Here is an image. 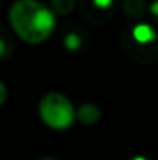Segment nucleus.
Returning <instances> with one entry per match:
<instances>
[{"instance_id":"f257e3e1","label":"nucleus","mask_w":158,"mask_h":160,"mask_svg":"<svg viewBox=\"0 0 158 160\" xmlns=\"http://www.w3.org/2000/svg\"><path fill=\"white\" fill-rule=\"evenodd\" d=\"M12 31L26 44L45 42L56 28V16L39 0H16L8 11Z\"/></svg>"},{"instance_id":"f03ea898","label":"nucleus","mask_w":158,"mask_h":160,"mask_svg":"<svg viewBox=\"0 0 158 160\" xmlns=\"http://www.w3.org/2000/svg\"><path fill=\"white\" fill-rule=\"evenodd\" d=\"M41 120L54 131H67L76 120V110L71 101L57 92H50L39 101Z\"/></svg>"},{"instance_id":"7ed1b4c3","label":"nucleus","mask_w":158,"mask_h":160,"mask_svg":"<svg viewBox=\"0 0 158 160\" xmlns=\"http://www.w3.org/2000/svg\"><path fill=\"white\" fill-rule=\"evenodd\" d=\"M122 45L126 53L140 64H151L158 59V41L151 44H140L122 33Z\"/></svg>"},{"instance_id":"20e7f679","label":"nucleus","mask_w":158,"mask_h":160,"mask_svg":"<svg viewBox=\"0 0 158 160\" xmlns=\"http://www.w3.org/2000/svg\"><path fill=\"white\" fill-rule=\"evenodd\" d=\"M81 11L92 23H105L113 14V0H82Z\"/></svg>"},{"instance_id":"39448f33","label":"nucleus","mask_w":158,"mask_h":160,"mask_svg":"<svg viewBox=\"0 0 158 160\" xmlns=\"http://www.w3.org/2000/svg\"><path fill=\"white\" fill-rule=\"evenodd\" d=\"M101 118V109L93 103H85L76 110V120L84 126H93Z\"/></svg>"},{"instance_id":"423d86ee","label":"nucleus","mask_w":158,"mask_h":160,"mask_svg":"<svg viewBox=\"0 0 158 160\" xmlns=\"http://www.w3.org/2000/svg\"><path fill=\"white\" fill-rule=\"evenodd\" d=\"M14 52V39L9 33V30L0 23V61L8 59Z\"/></svg>"},{"instance_id":"0eeeda50","label":"nucleus","mask_w":158,"mask_h":160,"mask_svg":"<svg viewBox=\"0 0 158 160\" xmlns=\"http://www.w3.org/2000/svg\"><path fill=\"white\" fill-rule=\"evenodd\" d=\"M121 8L129 17L140 19V17L144 16L147 5H146V0H122Z\"/></svg>"},{"instance_id":"6e6552de","label":"nucleus","mask_w":158,"mask_h":160,"mask_svg":"<svg viewBox=\"0 0 158 160\" xmlns=\"http://www.w3.org/2000/svg\"><path fill=\"white\" fill-rule=\"evenodd\" d=\"M76 6V0H51L50 9L54 16H68Z\"/></svg>"},{"instance_id":"1a4fd4ad","label":"nucleus","mask_w":158,"mask_h":160,"mask_svg":"<svg viewBox=\"0 0 158 160\" xmlns=\"http://www.w3.org/2000/svg\"><path fill=\"white\" fill-rule=\"evenodd\" d=\"M64 47L68 50V52H78L81 47H82V38L74 33V31H70L65 34L64 38Z\"/></svg>"},{"instance_id":"9d476101","label":"nucleus","mask_w":158,"mask_h":160,"mask_svg":"<svg viewBox=\"0 0 158 160\" xmlns=\"http://www.w3.org/2000/svg\"><path fill=\"white\" fill-rule=\"evenodd\" d=\"M6 97H8L6 87H5L3 81L0 79V106H3V104H5V101H6Z\"/></svg>"},{"instance_id":"9b49d317","label":"nucleus","mask_w":158,"mask_h":160,"mask_svg":"<svg viewBox=\"0 0 158 160\" xmlns=\"http://www.w3.org/2000/svg\"><path fill=\"white\" fill-rule=\"evenodd\" d=\"M149 11L154 14V17H155V19H158V0H155V2L149 6Z\"/></svg>"},{"instance_id":"f8f14e48","label":"nucleus","mask_w":158,"mask_h":160,"mask_svg":"<svg viewBox=\"0 0 158 160\" xmlns=\"http://www.w3.org/2000/svg\"><path fill=\"white\" fill-rule=\"evenodd\" d=\"M129 160H147V159H144V157H133V159H129Z\"/></svg>"},{"instance_id":"ddd939ff","label":"nucleus","mask_w":158,"mask_h":160,"mask_svg":"<svg viewBox=\"0 0 158 160\" xmlns=\"http://www.w3.org/2000/svg\"><path fill=\"white\" fill-rule=\"evenodd\" d=\"M37 160H57V159H51V157H44V159H37Z\"/></svg>"}]
</instances>
